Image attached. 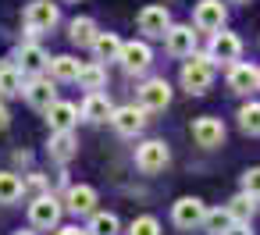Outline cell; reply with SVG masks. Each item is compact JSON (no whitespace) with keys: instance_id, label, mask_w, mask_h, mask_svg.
Segmentation results:
<instances>
[{"instance_id":"obj_4","label":"cell","mask_w":260,"mask_h":235,"mask_svg":"<svg viewBox=\"0 0 260 235\" xmlns=\"http://www.w3.org/2000/svg\"><path fill=\"white\" fill-rule=\"evenodd\" d=\"M168 164H171V150H168L164 139H146V143L136 146V167H139L143 175H157V171H164Z\"/></svg>"},{"instance_id":"obj_2","label":"cell","mask_w":260,"mask_h":235,"mask_svg":"<svg viewBox=\"0 0 260 235\" xmlns=\"http://www.w3.org/2000/svg\"><path fill=\"white\" fill-rule=\"evenodd\" d=\"M61 214H64V207H61V199L50 196V192H40V196L29 203V224L40 228V231L57 228V224H61Z\"/></svg>"},{"instance_id":"obj_22","label":"cell","mask_w":260,"mask_h":235,"mask_svg":"<svg viewBox=\"0 0 260 235\" xmlns=\"http://www.w3.org/2000/svg\"><path fill=\"white\" fill-rule=\"evenodd\" d=\"M25 93V75L18 64H0V96H22Z\"/></svg>"},{"instance_id":"obj_6","label":"cell","mask_w":260,"mask_h":235,"mask_svg":"<svg viewBox=\"0 0 260 235\" xmlns=\"http://www.w3.org/2000/svg\"><path fill=\"white\" fill-rule=\"evenodd\" d=\"M146 114H150V111H146L143 104H139V107H136V104H128V107H114L111 125H114L118 136H128V139H132V136H139V132L146 128Z\"/></svg>"},{"instance_id":"obj_8","label":"cell","mask_w":260,"mask_h":235,"mask_svg":"<svg viewBox=\"0 0 260 235\" xmlns=\"http://www.w3.org/2000/svg\"><path fill=\"white\" fill-rule=\"evenodd\" d=\"M121 68L128 72V75H143L150 64H153V50H150V43L146 40H128L125 47H121Z\"/></svg>"},{"instance_id":"obj_32","label":"cell","mask_w":260,"mask_h":235,"mask_svg":"<svg viewBox=\"0 0 260 235\" xmlns=\"http://www.w3.org/2000/svg\"><path fill=\"white\" fill-rule=\"evenodd\" d=\"M242 192H249V196L260 199V167H249V171L242 175Z\"/></svg>"},{"instance_id":"obj_28","label":"cell","mask_w":260,"mask_h":235,"mask_svg":"<svg viewBox=\"0 0 260 235\" xmlns=\"http://www.w3.org/2000/svg\"><path fill=\"white\" fill-rule=\"evenodd\" d=\"M118 228H121L118 214H111V210H93V221H89V235H118Z\"/></svg>"},{"instance_id":"obj_25","label":"cell","mask_w":260,"mask_h":235,"mask_svg":"<svg viewBox=\"0 0 260 235\" xmlns=\"http://www.w3.org/2000/svg\"><path fill=\"white\" fill-rule=\"evenodd\" d=\"M82 89H89V93H96V89H104L107 86V72H104V64L100 61H89V64H82L79 68V79H75Z\"/></svg>"},{"instance_id":"obj_38","label":"cell","mask_w":260,"mask_h":235,"mask_svg":"<svg viewBox=\"0 0 260 235\" xmlns=\"http://www.w3.org/2000/svg\"><path fill=\"white\" fill-rule=\"evenodd\" d=\"M235 4H249V0H235Z\"/></svg>"},{"instance_id":"obj_29","label":"cell","mask_w":260,"mask_h":235,"mask_svg":"<svg viewBox=\"0 0 260 235\" xmlns=\"http://www.w3.org/2000/svg\"><path fill=\"white\" fill-rule=\"evenodd\" d=\"M224 207L232 210V217H235V221H249V217L256 214V196H249V192H239V196H232Z\"/></svg>"},{"instance_id":"obj_3","label":"cell","mask_w":260,"mask_h":235,"mask_svg":"<svg viewBox=\"0 0 260 235\" xmlns=\"http://www.w3.org/2000/svg\"><path fill=\"white\" fill-rule=\"evenodd\" d=\"M207 210H210V207H207L200 196H182V199L171 203V221H175V228H182V231H196V228H203Z\"/></svg>"},{"instance_id":"obj_31","label":"cell","mask_w":260,"mask_h":235,"mask_svg":"<svg viewBox=\"0 0 260 235\" xmlns=\"http://www.w3.org/2000/svg\"><path fill=\"white\" fill-rule=\"evenodd\" d=\"M128 235H160V221L153 214H143L128 224Z\"/></svg>"},{"instance_id":"obj_14","label":"cell","mask_w":260,"mask_h":235,"mask_svg":"<svg viewBox=\"0 0 260 235\" xmlns=\"http://www.w3.org/2000/svg\"><path fill=\"white\" fill-rule=\"evenodd\" d=\"M25 100H29V107H36V111H47V107L57 100V79L32 75V82L25 86Z\"/></svg>"},{"instance_id":"obj_12","label":"cell","mask_w":260,"mask_h":235,"mask_svg":"<svg viewBox=\"0 0 260 235\" xmlns=\"http://www.w3.org/2000/svg\"><path fill=\"white\" fill-rule=\"evenodd\" d=\"M139 104L153 114V111H168L171 104V82L168 79H146L139 86Z\"/></svg>"},{"instance_id":"obj_9","label":"cell","mask_w":260,"mask_h":235,"mask_svg":"<svg viewBox=\"0 0 260 235\" xmlns=\"http://www.w3.org/2000/svg\"><path fill=\"white\" fill-rule=\"evenodd\" d=\"M224 18H228V11H224L221 0H200V4L192 8V25H196L200 32H217V29H224Z\"/></svg>"},{"instance_id":"obj_24","label":"cell","mask_w":260,"mask_h":235,"mask_svg":"<svg viewBox=\"0 0 260 235\" xmlns=\"http://www.w3.org/2000/svg\"><path fill=\"white\" fill-rule=\"evenodd\" d=\"M47 68H50V79H57V82H75L82 64H79L72 54H61V57H50V64H47Z\"/></svg>"},{"instance_id":"obj_26","label":"cell","mask_w":260,"mask_h":235,"mask_svg":"<svg viewBox=\"0 0 260 235\" xmlns=\"http://www.w3.org/2000/svg\"><path fill=\"white\" fill-rule=\"evenodd\" d=\"M232 224H235V217H232L228 207H214V210H207V217H203V231H207V235H224Z\"/></svg>"},{"instance_id":"obj_23","label":"cell","mask_w":260,"mask_h":235,"mask_svg":"<svg viewBox=\"0 0 260 235\" xmlns=\"http://www.w3.org/2000/svg\"><path fill=\"white\" fill-rule=\"evenodd\" d=\"M96 22L93 18H72V25H68V40L75 43V47H93V40H96Z\"/></svg>"},{"instance_id":"obj_7","label":"cell","mask_w":260,"mask_h":235,"mask_svg":"<svg viewBox=\"0 0 260 235\" xmlns=\"http://www.w3.org/2000/svg\"><path fill=\"white\" fill-rule=\"evenodd\" d=\"M139 32L146 36V40H164V32H168V25H171V11L164 8V4H150V8H143L139 11Z\"/></svg>"},{"instance_id":"obj_11","label":"cell","mask_w":260,"mask_h":235,"mask_svg":"<svg viewBox=\"0 0 260 235\" xmlns=\"http://www.w3.org/2000/svg\"><path fill=\"white\" fill-rule=\"evenodd\" d=\"M196 25H168V32H164V50L171 54V57H189V54H196V32H192Z\"/></svg>"},{"instance_id":"obj_37","label":"cell","mask_w":260,"mask_h":235,"mask_svg":"<svg viewBox=\"0 0 260 235\" xmlns=\"http://www.w3.org/2000/svg\"><path fill=\"white\" fill-rule=\"evenodd\" d=\"M15 235H36V231H32V228H18Z\"/></svg>"},{"instance_id":"obj_21","label":"cell","mask_w":260,"mask_h":235,"mask_svg":"<svg viewBox=\"0 0 260 235\" xmlns=\"http://www.w3.org/2000/svg\"><path fill=\"white\" fill-rule=\"evenodd\" d=\"M64 207H68L72 214H93V210H96V189H93V185H72Z\"/></svg>"},{"instance_id":"obj_34","label":"cell","mask_w":260,"mask_h":235,"mask_svg":"<svg viewBox=\"0 0 260 235\" xmlns=\"http://www.w3.org/2000/svg\"><path fill=\"white\" fill-rule=\"evenodd\" d=\"M8 125H11V111L0 104V132H8Z\"/></svg>"},{"instance_id":"obj_5","label":"cell","mask_w":260,"mask_h":235,"mask_svg":"<svg viewBox=\"0 0 260 235\" xmlns=\"http://www.w3.org/2000/svg\"><path fill=\"white\" fill-rule=\"evenodd\" d=\"M207 54H210V61L217 64H235L239 57H242V40L235 36V32H224V29H217V32H210V47H207Z\"/></svg>"},{"instance_id":"obj_20","label":"cell","mask_w":260,"mask_h":235,"mask_svg":"<svg viewBox=\"0 0 260 235\" xmlns=\"http://www.w3.org/2000/svg\"><path fill=\"white\" fill-rule=\"evenodd\" d=\"M121 47H125V40L118 36V32H96V40H93V57L96 61H118L121 57Z\"/></svg>"},{"instance_id":"obj_10","label":"cell","mask_w":260,"mask_h":235,"mask_svg":"<svg viewBox=\"0 0 260 235\" xmlns=\"http://www.w3.org/2000/svg\"><path fill=\"white\" fill-rule=\"evenodd\" d=\"M57 22H61V8L50 4V0H32L25 8V25L36 29V32H50Z\"/></svg>"},{"instance_id":"obj_39","label":"cell","mask_w":260,"mask_h":235,"mask_svg":"<svg viewBox=\"0 0 260 235\" xmlns=\"http://www.w3.org/2000/svg\"><path fill=\"white\" fill-rule=\"evenodd\" d=\"M68 4H79V0H68Z\"/></svg>"},{"instance_id":"obj_15","label":"cell","mask_w":260,"mask_h":235,"mask_svg":"<svg viewBox=\"0 0 260 235\" xmlns=\"http://www.w3.org/2000/svg\"><path fill=\"white\" fill-rule=\"evenodd\" d=\"M192 139H196V146H203V150H217L221 143H224V125L217 121V118H196L192 121Z\"/></svg>"},{"instance_id":"obj_18","label":"cell","mask_w":260,"mask_h":235,"mask_svg":"<svg viewBox=\"0 0 260 235\" xmlns=\"http://www.w3.org/2000/svg\"><path fill=\"white\" fill-rule=\"evenodd\" d=\"M15 61H18V68H22V75H40V72H43V68L50 64V57L43 54V47H36L32 40L18 47V54H15Z\"/></svg>"},{"instance_id":"obj_17","label":"cell","mask_w":260,"mask_h":235,"mask_svg":"<svg viewBox=\"0 0 260 235\" xmlns=\"http://www.w3.org/2000/svg\"><path fill=\"white\" fill-rule=\"evenodd\" d=\"M82 121H89V125H104V121H111V114H114V104L96 89V93H89L86 100H82Z\"/></svg>"},{"instance_id":"obj_30","label":"cell","mask_w":260,"mask_h":235,"mask_svg":"<svg viewBox=\"0 0 260 235\" xmlns=\"http://www.w3.org/2000/svg\"><path fill=\"white\" fill-rule=\"evenodd\" d=\"M239 128L246 132V136H260V104H242L239 107Z\"/></svg>"},{"instance_id":"obj_27","label":"cell","mask_w":260,"mask_h":235,"mask_svg":"<svg viewBox=\"0 0 260 235\" xmlns=\"http://www.w3.org/2000/svg\"><path fill=\"white\" fill-rule=\"evenodd\" d=\"M25 192V182L15 171H0V203H18Z\"/></svg>"},{"instance_id":"obj_35","label":"cell","mask_w":260,"mask_h":235,"mask_svg":"<svg viewBox=\"0 0 260 235\" xmlns=\"http://www.w3.org/2000/svg\"><path fill=\"white\" fill-rule=\"evenodd\" d=\"M43 185H47V182H43V175H32V178L25 182V189H32V192H40Z\"/></svg>"},{"instance_id":"obj_1","label":"cell","mask_w":260,"mask_h":235,"mask_svg":"<svg viewBox=\"0 0 260 235\" xmlns=\"http://www.w3.org/2000/svg\"><path fill=\"white\" fill-rule=\"evenodd\" d=\"M178 82H182V89L189 96H203L214 86V61H210V54H189V61L178 72Z\"/></svg>"},{"instance_id":"obj_19","label":"cell","mask_w":260,"mask_h":235,"mask_svg":"<svg viewBox=\"0 0 260 235\" xmlns=\"http://www.w3.org/2000/svg\"><path fill=\"white\" fill-rule=\"evenodd\" d=\"M47 153H50V160H57V164H68V160L79 153V139H75V132H72V128H68V132H50Z\"/></svg>"},{"instance_id":"obj_33","label":"cell","mask_w":260,"mask_h":235,"mask_svg":"<svg viewBox=\"0 0 260 235\" xmlns=\"http://www.w3.org/2000/svg\"><path fill=\"white\" fill-rule=\"evenodd\" d=\"M224 235H253V228H249V221H235Z\"/></svg>"},{"instance_id":"obj_16","label":"cell","mask_w":260,"mask_h":235,"mask_svg":"<svg viewBox=\"0 0 260 235\" xmlns=\"http://www.w3.org/2000/svg\"><path fill=\"white\" fill-rule=\"evenodd\" d=\"M79 118H82V111H79L75 104H68V100H54V104L47 107V125H50V132H68V128H75Z\"/></svg>"},{"instance_id":"obj_36","label":"cell","mask_w":260,"mask_h":235,"mask_svg":"<svg viewBox=\"0 0 260 235\" xmlns=\"http://www.w3.org/2000/svg\"><path fill=\"white\" fill-rule=\"evenodd\" d=\"M57 235H89V228H61Z\"/></svg>"},{"instance_id":"obj_13","label":"cell","mask_w":260,"mask_h":235,"mask_svg":"<svg viewBox=\"0 0 260 235\" xmlns=\"http://www.w3.org/2000/svg\"><path fill=\"white\" fill-rule=\"evenodd\" d=\"M228 89H232V93H239V96H246V93L260 89V68H253V64H246V61L228 64Z\"/></svg>"}]
</instances>
